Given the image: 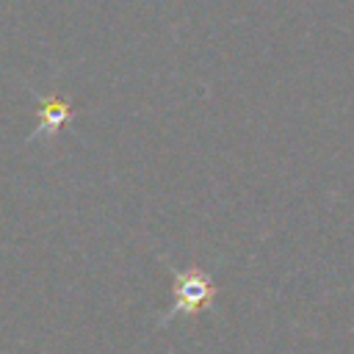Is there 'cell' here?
I'll return each instance as SVG.
<instances>
[{
	"instance_id": "cell-1",
	"label": "cell",
	"mask_w": 354,
	"mask_h": 354,
	"mask_svg": "<svg viewBox=\"0 0 354 354\" xmlns=\"http://www.w3.org/2000/svg\"><path fill=\"white\" fill-rule=\"evenodd\" d=\"M213 301V282L202 274V271H191V274H177L174 279V307L166 313V318L177 315V313H194L202 310Z\"/></svg>"
},
{
	"instance_id": "cell-2",
	"label": "cell",
	"mask_w": 354,
	"mask_h": 354,
	"mask_svg": "<svg viewBox=\"0 0 354 354\" xmlns=\"http://www.w3.org/2000/svg\"><path fill=\"white\" fill-rule=\"evenodd\" d=\"M69 116V105L61 100H44L41 102V116H39V133L47 136L53 133L64 119Z\"/></svg>"
}]
</instances>
